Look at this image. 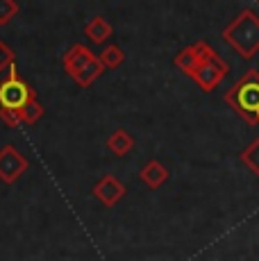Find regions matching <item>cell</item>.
I'll return each mask as SVG.
<instances>
[{
  "label": "cell",
  "mask_w": 259,
  "mask_h": 261,
  "mask_svg": "<svg viewBox=\"0 0 259 261\" xmlns=\"http://www.w3.org/2000/svg\"><path fill=\"white\" fill-rule=\"evenodd\" d=\"M225 102L248 125H259V71L250 68L225 91Z\"/></svg>",
  "instance_id": "cell-1"
},
{
  "label": "cell",
  "mask_w": 259,
  "mask_h": 261,
  "mask_svg": "<svg viewBox=\"0 0 259 261\" xmlns=\"http://www.w3.org/2000/svg\"><path fill=\"white\" fill-rule=\"evenodd\" d=\"M223 39H225L243 59H252L259 53V14L252 12V9H243V12L223 30Z\"/></svg>",
  "instance_id": "cell-2"
},
{
  "label": "cell",
  "mask_w": 259,
  "mask_h": 261,
  "mask_svg": "<svg viewBox=\"0 0 259 261\" xmlns=\"http://www.w3.org/2000/svg\"><path fill=\"white\" fill-rule=\"evenodd\" d=\"M227 71H230L227 62L214 50L205 62L200 64V68H198V73L193 75V80L198 82V87H200L202 91H214V89L221 84V80L227 75Z\"/></svg>",
  "instance_id": "cell-3"
},
{
  "label": "cell",
  "mask_w": 259,
  "mask_h": 261,
  "mask_svg": "<svg viewBox=\"0 0 259 261\" xmlns=\"http://www.w3.org/2000/svg\"><path fill=\"white\" fill-rule=\"evenodd\" d=\"M28 102H30V89L18 77H9L7 82L0 84V105H3V109L21 112Z\"/></svg>",
  "instance_id": "cell-4"
},
{
  "label": "cell",
  "mask_w": 259,
  "mask_h": 261,
  "mask_svg": "<svg viewBox=\"0 0 259 261\" xmlns=\"http://www.w3.org/2000/svg\"><path fill=\"white\" fill-rule=\"evenodd\" d=\"M25 168H28L25 157H21L14 148H5L3 152H0V179H3V182L12 184Z\"/></svg>",
  "instance_id": "cell-5"
},
{
  "label": "cell",
  "mask_w": 259,
  "mask_h": 261,
  "mask_svg": "<svg viewBox=\"0 0 259 261\" xmlns=\"http://www.w3.org/2000/svg\"><path fill=\"white\" fill-rule=\"evenodd\" d=\"M93 193H96V198H100L102 204H107V207H114V204H116L118 200L125 195V187H123V184L118 182L114 175H107V177H102L100 182L96 184Z\"/></svg>",
  "instance_id": "cell-6"
},
{
  "label": "cell",
  "mask_w": 259,
  "mask_h": 261,
  "mask_svg": "<svg viewBox=\"0 0 259 261\" xmlns=\"http://www.w3.org/2000/svg\"><path fill=\"white\" fill-rule=\"evenodd\" d=\"M93 55L89 53L84 46H75L71 50V53L66 55V59H64V66H66V71H68V75H73V77H80V75L84 73V68L89 66V64L93 62Z\"/></svg>",
  "instance_id": "cell-7"
},
{
  "label": "cell",
  "mask_w": 259,
  "mask_h": 261,
  "mask_svg": "<svg viewBox=\"0 0 259 261\" xmlns=\"http://www.w3.org/2000/svg\"><path fill=\"white\" fill-rule=\"evenodd\" d=\"M139 177H141V182H146V187H150V189H159V187H162V184L168 179V170L164 168L162 164L157 162V159H152V162H148L146 166L141 168Z\"/></svg>",
  "instance_id": "cell-8"
},
{
  "label": "cell",
  "mask_w": 259,
  "mask_h": 261,
  "mask_svg": "<svg viewBox=\"0 0 259 261\" xmlns=\"http://www.w3.org/2000/svg\"><path fill=\"white\" fill-rule=\"evenodd\" d=\"M200 64H202V59H200V55L196 53V48H193V46L184 48L182 53L175 57V66L180 68L182 73H187L189 77H193V75L198 73V68H200Z\"/></svg>",
  "instance_id": "cell-9"
},
{
  "label": "cell",
  "mask_w": 259,
  "mask_h": 261,
  "mask_svg": "<svg viewBox=\"0 0 259 261\" xmlns=\"http://www.w3.org/2000/svg\"><path fill=\"white\" fill-rule=\"evenodd\" d=\"M109 150H112L114 154H118V157H123L125 152H130V150L134 148V139L130 137V134L125 132V129H116V132L109 137Z\"/></svg>",
  "instance_id": "cell-10"
},
{
  "label": "cell",
  "mask_w": 259,
  "mask_h": 261,
  "mask_svg": "<svg viewBox=\"0 0 259 261\" xmlns=\"http://www.w3.org/2000/svg\"><path fill=\"white\" fill-rule=\"evenodd\" d=\"M84 32H87L89 37H91V41H96V43H102L105 39H107L109 34H112V28H109V23L105 21L102 16H96V18H93L91 23L87 25V28H84Z\"/></svg>",
  "instance_id": "cell-11"
},
{
  "label": "cell",
  "mask_w": 259,
  "mask_h": 261,
  "mask_svg": "<svg viewBox=\"0 0 259 261\" xmlns=\"http://www.w3.org/2000/svg\"><path fill=\"white\" fill-rule=\"evenodd\" d=\"M239 159H241L243 164H246L248 168L252 170V173L259 177V137L248 145L246 150H241V154H239Z\"/></svg>",
  "instance_id": "cell-12"
},
{
  "label": "cell",
  "mask_w": 259,
  "mask_h": 261,
  "mask_svg": "<svg viewBox=\"0 0 259 261\" xmlns=\"http://www.w3.org/2000/svg\"><path fill=\"white\" fill-rule=\"evenodd\" d=\"M100 62H102V66H107V68H116L118 64L123 62V53H121V48H118V46H109V48H105Z\"/></svg>",
  "instance_id": "cell-13"
},
{
  "label": "cell",
  "mask_w": 259,
  "mask_h": 261,
  "mask_svg": "<svg viewBox=\"0 0 259 261\" xmlns=\"http://www.w3.org/2000/svg\"><path fill=\"white\" fill-rule=\"evenodd\" d=\"M18 12V5L12 3V0H0V25L9 23Z\"/></svg>",
  "instance_id": "cell-14"
},
{
  "label": "cell",
  "mask_w": 259,
  "mask_h": 261,
  "mask_svg": "<svg viewBox=\"0 0 259 261\" xmlns=\"http://www.w3.org/2000/svg\"><path fill=\"white\" fill-rule=\"evenodd\" d=\"M43 114V109H41V105H37V102H28L25 107L21 109V120L23 123H32V120H37L39 116Z\"/></svg>",
  "instance_id": "cell-15"
},
{
  "label": "cell",
  "mask_w": 259,
  "mask_h": 261,
  "mask_svg": "<svg viewBox=\"0 0 259 261\" xmlns=\"http://www.w3.org/2000/svg\"><path fill=\"white\" fill-rule=\"evenodd\" d=\"M12 64H14V53L5 43H0V68L12 66Z\"/></svg>",
  "instance_id": "cell-16"
},
{
  "label": "cell",
  "mask_w": 259,
  "mask_h": 261,
  "mask_svg": "<svg viewBox=\"0 0 259 261\" xmlns=\"http://www.w3.org/2000/svg\"><path fill=\"white\" fill-rule=\"evenodd\" d=\"M0 116H3L5 120H7V123L12 125V127H16V123H18V120H21V112H12V109H3V112H0Z\"/></svg>",
  "instance_id": "cell-17"
}]
</instances>
